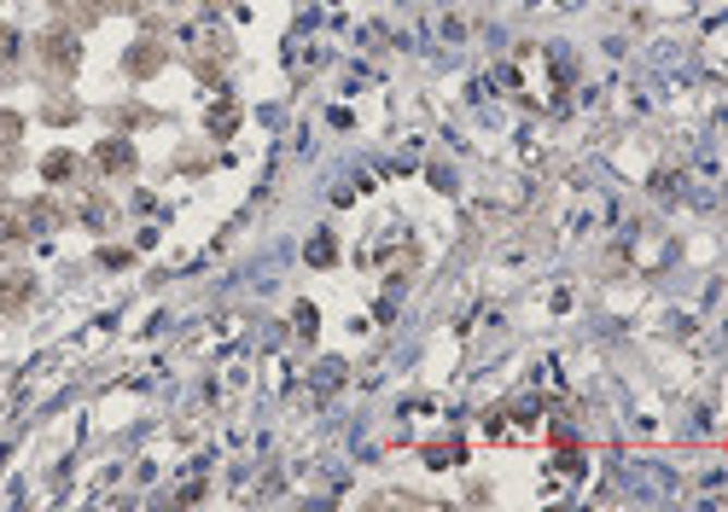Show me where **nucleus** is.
I'll list each match as a JSON object with an SVG mask.
<instances>
[{"label":"nucleus","instance_id":"7","mask_svg":"<svg viewBox=\"0 0 728 512\" xmlns=\"http://www.w3.org/2000/svg\"><path fill=\"white\" fill-rule=\"evenodd\" d=\"M233 129H240V106H233V99H222V106L210 111V134H216V141H228Z\"/></svg>","mask_w":728,"mask_h":512},{"label":"nucleus","instance_id":"13","mask_svg":"<svg viewBox=\"0 0 728 512\" xmlns=\"http://www.w3.org/2000/svg\"><path fill=\"white\" fill-rule=\"evenodd\" d=\"M332 256H338V245H332L327 233H320V239H310V263H315V268H327Z\"/></svg>","mask_w":728,"mask_h":512},{"label":"nucleus","instance_id":"4","mask_svg":"<svg viewBox=\"0 0 728 512\" xmlns=\"http://www.w3.org/2000/svg\"><path fill=\"white\" fill-rule=\"evenodd\" d=\"M29 297H36V275H24V268H19V275H7V280H0V315L24 309Z\"/></svg>","mask_w":728,"mask_h":512},{"label":"nucleus","instance_id":"14","mask_svg":"<svg viewBox=\"0 0 728 512\" xmlns=\"http://www.w3.org/2000/svg\"><path fill=\"white\" fill-rule=\"evenodd\" d=\"M146 0H99V12H141Z\"/></svg>","mask_w":728,"mask_h":512},{"label":"nucleus","instance_id":"5","mask_svg":"<svg viewBox=\"0 0 728 512\" xmlns=\"http://www.w3.org/2000/svg\"><path fill=\"white\" fill-rule=\"evenodd\" d=\"M53 12H59V24H64V29H88V24L99 19L94 0H53Z\"/></svg>","mask_w":728,"mask_h":512},{"label":"nucleus","instance_id":"6","mask_svg":"<svg viewBox=\"0 0 728 512\" xmlns=\"http://www.w3.org/2000/svg\"><path fill=\"white\" fill-rule=\"evenodd\" d=\"M76 175V158H71V151H47V158H41V181L47 186H59V181H71Z\"/></svg>","mask_w":728,"mask_h":512},{"label":"nucleus","instance_id":"3","mask_svg":"<svg viewBox=\"0 0 728 512\" xmlns=\"http://www.w3.org/2000/svg\"><path fill=\"white\" fill-rule=\"evenodd\" d=\"M94 163L106 169V175H129V169H134V146L123 141V134H111V141L94 151Z\"/></svg>","mask_w":728,"mask_h":512},{"label":"nucleus","instance_id":"15","mask_svg":"<svg viewBox=\"0 0 728 512\" xmlns=\"http://www.w3.org/2000/svg\"><path fill=\"white\" fill-rule=\"evenodd\" d=\"M205 7H233V0H205Z\"/></svg>","mask_w":728,"mask_h":512},{"label":"nucleus","instance_id":"2","mask_svg":"<svg viewBox=\"0 0 728 512\" xmlns=\"http://www.w3.org/2000/svg\"><path fill=\"white\" fill-rule=\"evenodd\" d=\"M163 64H169V47H163L158 36H141V41H134L129 53H123V71H129L134 82H151V76L163 71Z\"/></svg>","mask_w":728,"mask_h":512},{"label":"nucleus","instance_id":"1","mask_svg":"<svg viewBox=\"0 0 728 512\" xmlns=\"http://www.w3.org/2000/svg\"><path fill=\"white\" fill-rule=\"evenodd\" d=\"M36 64H41L47 76H71L76 64H82V41H76V29L53 24L47 36H36Z\"/></svg>","mask_w":728,"mask_h":512},{"label":"nucleus","instance_id":"11","mask_svg":"<svg viewBox=\"0 0 728 512\" xmlns=\"http://www.w3.org/2000/svg\"><path fill=\"white\" fill-rule=\"evenodd\" d=\"M24 59V36L19 29H0V64H19Z\"/></svg>","mask_w":728,"mask_h":512},{"label":"nucleus","instance_id":"10","mask_svg":"<svg viewBox=\"0 0 728 512\" xmlns=\"http://www.w3.org/2000/svg\"><path fill=\"white\" fill-rule=\"evenodd\" d=\"M414 268H420V251H414V245H402V251L391 256V280H409Z\"/></svg>","mask_w":728,"mask_h":512},{"label":"nucleus","instance_id":"9","mask_svg":"<svg viewBox=\"0 0 728 512\" xmlns=\"http://www.w3.org/2000/svg\"><path fill=\"white\" fill-rule=\"evenodd\" d=\"M461 454H466V449H461L454 437H449V442H426V460H432V466H454Z\"/></svg>","mask_w":728,"mask_h":512},{"label":"nucleus","instance_id":"8","mask_svg":"<svg viewBox=\"0 0 728 512\" xmlns=\"http://www.w3.org/2000/svg\"><path fill=\"white\" fill-rule=\"evenodd\" d=\"M24 141V117L19 111H0V151H12Z\"/></svg>","mask_w":728,"mask_h":512},{"label":"nucleus","instance_id":"12","mask_svg":"<svg viewBox=\"0 0 728 512\" xmlns=\"http://www.w3.org/2000/svg\"><path fill=\"white\" fill-rule=\"evenodd\" d=\"M41 117H47V123H76V99H47Z\"/></svg>","mask_w":728,"mask_h":512}]
</instances>
